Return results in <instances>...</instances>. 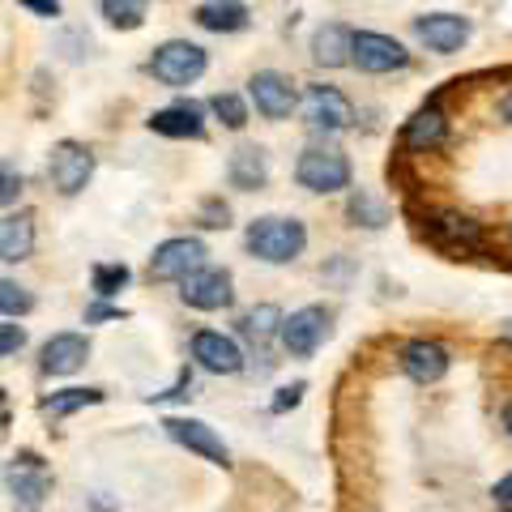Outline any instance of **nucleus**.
<instances>
[{
	"mask_svg": "<svg viewBox=\"0 0 512 512\" xmlns=\"http://www.w3.org/2000/svg\"><path fill=\"white\" fill-rule=\"evenodd\" d=\"M248 94H252V103H256V111H261L265 120H286L295 111V86L286 82L282 73H274V69H261L248 82Z\"/></svg>",
	"mask_w": 512,
	"mask_h": 512,
	"instance_id": "9d476101",
	"label": "nucleus"
},
{
	"mask_svg": "<svg viewBox=\"0 0 512 512\" xmlns=\"http://www.w3.org/2000/svg\"><path fill=\"white\" fill-rule=\"evenodd\" d=\"M282 320H286V316L274 308V303H261V308H252L244 320H239V333L265 346L269 338H274V333H282Z\"/></svg>",
	"mask_w": 512,
	"mask_h": 512,
	"instance_id": "b1692460",
	"label": "nucleus"
},
{
	"mask_svg": "<svg viewBox=\"0 0 512 512\" xmlns=\"http://www.w3.org/2000/svg\"><path fill=\"white\" fill-rule=\"evenodd\" d=\"M197 26L201 30H214V35H235V30L248 26V5L244 0H205L197 5Z\"/></svg>",
	"mask_w": 512,
	"mask_h": 512,
	"instance_id": "a211bd4d",
	"label": "nucleus"
},
{
	"mask_svg": "<svg viewBox=\"0 0 512 512\" xmlns=\"http://www.w3.org/2000/svg\"><path fill=\"white\" fill-rule=\"evenodd\" d=\"M444 137H448V124L436 107H423L419 116L406 124V146H414V150H431V146H440Z\"/></svg>",
	"mask_w": 512,
	"mask_h": 512,
	"instance_id": "5701e85b",
	"label": "nucleus"
},
{
	"mask_svg": "<svg viewBox=\"0 0 512 512\" xmlns=\"http://www.w3.org/2000/svg\"><path fill=\"white\" fill-rule=\"evenodd\" d=\"M414 35H419L431 52H461V43L470 39V22L457 18V13H427V18L414 22Z\"/></svg>",
	"mask_w": 512,
	"mask_h": 512,
	"instance_id": "f8f14e48",
	"label": "nucleus"
},
{
	"mask_svg": "<svg viewBox=\"0 0 512 512\" xmlns=\"http://www.w3.org/2000/svg\"><path fill=\"white\" fill-rule=\"evenodd\" d=\"M35 248V218L30 214H9L0 222V261L5 265H18Z\"/></svg>",
	"mask_w": 512,
	"mask_h": 512,
	"instance_id": "6ab92c4d",
	"label": "nucleus"
},
{
	"mask_svg": "<svg viewBox=\"0 0 512 512\" xmlns=\"http://www.w3.org/2000/svg\"><path fill=\"white\" fill-rule=\"evenodd\" d=\"M303 120L312 128H325V133H342V128H350V120H355V107H350V99L342 90L312 86L303 94Z\"/></svg>",
	"mask_w": 512,
	"mask_h": 512,
	"instance_id": "6e6552de",
	"label": "nucleus"
},
{
	"mask_svg": "<svg viewBox=\"0 0 512 512\" xmlns=\"http://www.w3.org/2000/svg\"><path fill=\"white\" fill-rule=\"evenodd\" d=\"M325 333H329V312L325 308H299L282 320V346H286V355H295V359H308L312 350L325 342Z\"/></svg>",
	"mask_w": 512,
	"mask_h": 512,
	"instance_id": "0eeeda50",
	"label": "nucleus"
},
{
	"mask_svg": "<svg viewBox=\"0 0 512 512\" xmlns=\"http://www.w3.org/2000/svg\"><path fill=\"white\" fill-rule=\"evenodd\" d=\"M86 355H90V342L82 333H56V338H47V346H43V372L73 376L77 367L86 363Z\"/></svg>",
	"mask_w": 512,
	"mask_h": 512,
	"instance_id": "4468645a",
	"label": "nucleus"
},
{
	"mask_svg": "<svg viewBox=\"0 0 512 512\" xmlns=\"http://www.w3.org/2000/svg\"><path fill=\"white\" fill-rule=\"evenodd\" d=\"M205 269V244L192 235H175L167 244H158L150 256V278L154 282H184L188 274Z\"/></svg>",
	"mask_w": 512,
	"mask_h": 512,
	"instance_id": "20e7f679",
	"label": "nucleus"
},
{
	"mask_svg": "<svg viewBox=\"0 0 512 512\" xmlns=\"http://www.w3.org/2000/svg\"><path fill=\"white\" fill-rule=\"evenodd\" d=\"M94 402H103V393L99 389H64V393H52L43 402L47 414H56V419H64V414H73V410H86Z\"/></svg>",
	"mask_w": 512,
	"mask_h": 512,
	"instance_id": "393cba45",
	"label": "nucleus"
},
{
	"mask_svg": "<svg viewBox=\"0 0 512 512\" xmlns=\"http://www.w3.org/2000/svg\"><path fill=\"white\" fill-rule=\"evenodd\" d=\"M201 227H227V218H231V210L222 201H205V210H201Z\"/></svg>",
	"mask_w": 512,
	"mask_h": 512,
	"instance_id": "473e14b6",
	"label": "nucleus"
},
{
	"mask_svg": "<svg viewBox=\"0 0 512 512\" xmlns=\"http://www.w3.org/2000/svg\"><path fill=\"white\" fill-rule=\"evenodd\" d=\"M192 359H197L205 372H214V376H235L239 367H244L239 346L231 338H222V333H214V329H201L197 338H192Z\"/></svg>",
	"mask_w": 512,
	"mask_h": 512,
	"instance_id": "ddd939ff",
	"label": "nucleus"
},
{
	"mask_svg": "<svg viewBox=\"0 0 512 512\" xmlns=\"http://www.w3.org/2000/svg\"><path fill=\"white\" fill-rule=\"evenodd\" d=\"M0 184H5V188H0V201H5V205L18 201V192H22V175H13V167H9V163H5V171H0Z\"/></svg>",
	"mask_w": 512,
	"mask_h": 512,
	"instance_id": "2f4dec72",
	"label": "nucleus"
},
{
	"mask_svg": "<svg viewBox=\"0 0 512 512\" xmlns=\"http://www.w3.org/2000/svg\"><path fill=\"white\" fill-rule=\"evenodd\" d=\"M22 470L13 466L9 470V491H13V504H18L22 512H35L43 504V495H47V474L39 466V457L35 453H22Z\"/></svg>",
	"mask_w": 512,
	"mask_h": 512,
	"instance_id": "2eb2a0df",
	"label": "nucleus"
},
{
	"mask_svg": "<svg viewBox=\"0 0 512 512\" xmlns=\"http://www.w3.org/2000/svg\"><path fill=\"white\" fill-rule=\"evenodd\" d=\"M244 244L252 256H261L265 265H286L303 252L308 231H303V222H295V218H256L244 235Z\"/></svg>",
	"mask_w": 512,
	"mask_h": 512,
	"instance_id": "f257e3e1",
	"label": "nucleus"
},
{
	"mask_svg": "<svg viewBox=\"0 0 512 512\" xmlns=\"http://www.w3.org/2000/svg\"><path fill=\"white\" fill-rule=\"evenodd\" d=\"M18 5L39 13V18H60V0H18Z\"/></svg>",
	"mask_w": 512,
	"mask_h": 512,
	"instance_id": "f704fd0d",
	"label": "nucleus"
},
{
	"mask_svg": "<svg viewBox=\"0 0 512 512\" xmlns=\"http://www.w3.org/2000/svg\"><path fill=\"white\" fill-rule=\"evenodd\" d=\"M180 299L188 303V308H197V312H218V308H231V274L227 269H197V274H188L180 282Z\"/></svg>",
	"mask_w": 512,
	"mask_h": 512,
	"instance_id": "423d86ee",
	"label": "nucleus"
},
{
	"mask_svg": "<svg viewBox=\"0 0 512 512\" xmlns=\"http://www.w3.org/2000/svg\"><path fill=\"white\" fill-rule=\"evenodd\" d=\"M22 346H26V333H22L18 325H13V320H5V325H0V355L13 359Z\"/></svg>",
	"mask_w": 512,
	"mask_h": 512,
	"instance_id": "7c9ffc66",
	"label": "nucleus"
},
{
	"mask_svg": "<svg viewBox=\"0 0 512 512\" xmlns=\"http://www.w3.org/2000/svg\"><path fill=\"white\" fill-rule=\"evenodd\" d=\"M504 427H508V436H512V406L504 410Z\"/></svg>",
	"mask_w": 512,
	"mask_h": 512,
	"instance_id": "4c0bfd02",
	"label": "nucleus"
},
{
	"mask_svg": "<svg viewBox=\"0 0 512 512\" xmlns=\"http://www.w3.org/2000/svg\"><path fill=\"white\" fill-rule=\"evenodd\" d=\"M210 111H214V116L227 124V128H244V124H248V107H244V99H239V94H214Z\"/></svg>",
	"mask_w": 512,
	"mask_h": 512,
	"instance_id": "bb28decb",
	"label": "nucleus"
},
{
	"mask_svg": "<svg viewBox=\"0 0 512 512\" xmlns=\"http://www.w3.org/2000/svg\"><path fill=\"white\" fill-rule=\"evenodd\" d=\"M491 500H495V508H500V512H512V474H508V478H500V483H495Z\"/></svg>",
	"mask_w": 512,
	"mask_h": 512,
	"instance_id": "72a5a7b5",
	"label": "nucleus"
},
{
	"mask_svg": "<svg viewBox=\"0 0 512 512\" xmlns=\"http://www.w3.org/2000/svg\"><path fill=\"white\" fill-rule=\"evenodd\" d=\"M0 308H5V316L13 320V316H22V312H30V295L22 291L13 278H5L0 282Z\"/></svg>",
	"mask_w": 512,
	"mask_h": 512,
	"instance_id": "c756f323",
	"label": "nucleus"
},
{
	"mask_svg": "<svg viewBox=\"0 0 512 512\" xmlns=\"http://www.w3.org/2000/svg\"><path fill=\"white\" fill-rule=\"evenodd\" d=\"M312 60L325 64V69H342V64L355 60V35H350L346 26H338V22L320 26L316 39H312Z\"/></svg>",
	"mask_w": 512,
	"mask_h": 512,
	"instance_id": "f3484780",
	"label": "nucleus"
},
{
	"mask_svg": "<svg viewBox=\"0 0 512 512\" xmlns=\"http://www.w3.org/2000/svg\"><path fill=\"white\" fill-rule=\"evenodd\" d=\"M227 175H231V184H235V188L252 192V188H265V180H269V163H265V154L256 150V146H239V150L231 154Z\"/></svg>",
	"mask_w": 512,
	"mask_h": 512,
	"instance_id": "4be33fe9",
	"label": "nucleus"
},
{
	"mask_svg": "<svg viewBox=\"0 0 512 512\" xmlns=\"http://www.w3.org/2000/svg\"><path fill=\"white\" fill-rule=\"evenodd\" d=\"M431 235H436L440 244H448V248H466V252L483 248V231H478V222L461 218V214H436L431 218Z\"/></svg>",
	"mask_w": 512,
	"mask_h": 512,
	"instance_id": "412c9836",
	"label": "nucleus"
},
{
	"mask_svg": "<svg viewBox=\"0 0 512 512\" xmlns=\"http://www.w3.org/2000/svg\"><path fill=\"white\" fill-rule=\"evenodd\" d=\"M350 218L363 222V227H372V231H380L384 222H389V214H384V205H380V201H372L367 192H355V197H350Z\"/></svg>",
	"mask_w": 512,
	"mask_h": 512,
	"instance_id": "cd10ccee",
	"label": "nucleus"
},
{
	"mask_svg": "<svg viewBox=\"0 0 512 512\" xmlns=\"http://www.w3.org/2000/svg\"><path fill=\"white\" fill-rule=\"evenodd\" d=\"M120 286H128V265H94V295H116Z\"/></svg>",
	"mask_w": 512,
	"mask_h": 512,
	"instance_id": "c85d7f7f",
	"label": "nucleus"
},
{
	"mask_svg": "<svg viewBox=\"0 0 512 512\" xmlns=\"http://www.w3.org/2000/svg\"><path fill=\"white\" fill-rule=\"evenodd\" d=\"M500 116H504V120H508V124H512V94H508V99H504V103H500Z\"/></svg>",
	"mask_w": 512,
	"mask_h": 512,
	"instance_id": "e433bc0d",
	"label": "nucleus"
},
{
	"mask_svg": "<svg viewBox=\"0 0 512 512\" xmlns=\"http://www.w3.org/2000/svg\"><path fill=\"white\" fill-rule=\"evenodd\" d=\"M150 73L158 77V82H167V86H188V82H197V77L205 73V47L188 43V39H171V43H163V47H154Z\"/></svg>",
	"mask_w": 512,
	"mask_h": 512,
	"instance_id": "7ed1b4c3",
	"label": "nucleus"
},
{
	"mask_svg": "<svg viewBox=\"0 0 512 512\" xmlns=\"http://www.w3.org/2000/svg\"><path fill=\"white\" fill-rule=\"evenodd\" d=\"M299 397H303V384H291V389H282V393L274 397V414H282V410L299 406Z\"/></svg>",
	"mask_w": 512,
	"mask_h": 512,
	"instance_id": "c9c22d12",
	"label": "nucleus"
},
{
	"mask_svg": "<svg viewBox=\"0 0 512 512\" xmlns=\"http://www.w3.org/2000/svg\"><path fill=\"white\" fill-rule=\"evenodd\" d=\"M295 180L308 192H342V188H350V163H346V154H338V150L312 146V150L299 154Z\"/></svg>",
	"mask_w": 512,
	"mask_h": 512,
	"instance_id": "f03ea898",
	"label": "nucleus"
},
{
	"mask_svg": "<svg viewBox=\"0 0 512 512\" xmlns=\"http://www.w3.org/2000/svg\"><path fill=\"white\" fill-rule=\"evenodd\" d=\"M167 436L175 444H184L188 453H201L205 461H214V466H227L231 453H227V444L218 440V431L210 423H201V419H167Z\"/></svg>",
	"mask_w": 512,
	"mask_h": 512,
	"instance_id": "9b49d317",
	"label": "nucleus"
},
{
	"mask_svg": "<svg viewBox=\"0 0 512 512\" xmlns=\"http://www.w3.org/2000/svg\"><path fill=\"white\" fill-rule=\"evenodd\" d=\"M355 64L363 73H393V69H406L410 52L397 39H389V35L359 30V35H355Z\"/></svg>",
	"mask_w": 512,
	"mask_h": 512,
	"instance_id": "1a4fd4ad",
	"label": "nucleus"
},
{
	"mask_svg": "<svg viewBox=\"0 0 512 512\" xmlns=\"http://www.w3.org/2000/svg\"><path fill=\"white\" fill-rule=\"evenodd\" d=\"M150 128H154V133H163V137H192V141L205 133L201 111L192 107V103H175V107L154 111V116H150Z\"/></svg>",
	"mask_w": 512,
	"mask_h": 512,
	"instance_id": "aec40b11",
	"label": "nucleus"
},
{
	"mask_svg": "<svg viewBox=\"0 0 512 512\" xmlns=\"http://www.w3.org/2000/svg\"><path fill=\"white\" fill-rule=\"evenodd\" d=\"M47 175H52V184L64 192V197H77L94 175V154L82 146V141H60L52 150V158H47Z\"/></svg>",
	"mask_w": 512,
	"mask_h": 512,
	"instance_id": "39448f33",
	"label": "nucleus"
},
{
	"mask_svg": "<svg viewBox=\"0 0 512 512\" xmlns=\"http://www.w3.org/2000/svg\"><path fill=\"white\" fill-rule=\"evenodd\" d=\"M402 367H406V376H410V380L436 384V380L448 372V350H444L440 342L419 338V342H410V346L402 350Z\"/></svg>",
	"mask_w": 512,
	"mask_h": 512,
	"instance_id": "dca6fc26",
	"label": "nucleus"
},
{
	"mask_svg": "<svg viewBox=\"0 0 512 512\" xmlns=\"http://www.w3.org/2000/svg\"><path fill=\"white\" fill-rule=\"evenodd\" d=\"M103 18L116 30H137L146 22V0H103Z\"/></svg>",
	"mask_w": 512,
	"mask_h": 512,
	"instance_id": "a878e982",
	"label": "nucleus"
}]
</instances>
